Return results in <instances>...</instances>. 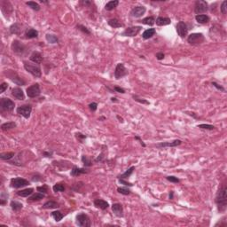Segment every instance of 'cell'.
Instances as JSON below:
<instances>
[{"mask_svg": "<svg viewBox=\"0 0 227 227\" xmlns=\"http://www.w3.org/2000/svg\"><path fill=\"white\" fill-rule=\"evenodd\" d=\"M226 192L227 188L225 185H222L219 187V190L216 193V203L217 205V209L219 212H223L226 209V205H227V196H226Z\"/></svg>", "mask_w": 227, "mask_h": 227, "instance_id": "obj_1", "label": "cell"}, {"mask_svg": "<svg viewBox=\"0 0 227 227\" xmlns=\"http://www.w3.org/2000/svg\"><path fill=\"white\" fill-rule=\"evenodd\" d=\"M23 63H24V69H26V71L30 73L33 76L40 77L42 76L41 67L38 64L31 63V62H29V61H24Z\"/></svg>", "mask_w": 227, "mask_h": 227, "instance_id": "obj_2", "label": "cell"}, {"mask_svg": "<svg viewBox=\"0 0 227 227\" xmlns=\"http://www.w3.org/2000/svg\"><path fill=\"white\" fill-rule=\"evenodd\" d=\"M12 50L13 52L19 56H23L27 53V47L26 45L23 44L19 40H13L12 43Z\"/></svg>", "mask_w": 227, "mask_h": 227, "instance_id": "obj_3", "label": "cell"}, {"mask_svg": "<svg viewBox=\"0 0 227 227\" xmlns=\"http://www.w3.org/2000/svg\"><path fill=\"white\" fill-rule=\"evenodd\" d=\"M76 223L81 227H90L92 224L89 216L85 213H80L76 216Z\"/></svg>", "mask_w": 227, "mask_h": 227, "instance_id": "obj_4", "label": "cell"}, {"mask_svg": "<svg viewBox=\"0 0 227 227\" xmlns=\"http://www.w3.org/2000/svg\"><path fill=\"white\" fill-rule=\"evenodd\" d=\"M15 104L14 102L8 98H1L0 99V109L1 111L12 112L14 109Z\"/></svg>", "mask_w": 227, "mask_h": 227, "instance_id": "obj_5", "label": "cell"}, {"mask_svg": "<svg viewBox=\"0 0 227 227\" xmlns=\"http://www.w3.org/2000/svg\"><path fill=\"white\" fill-rule=\"evenodd\" d=\"M208 10H209V5L206 1H203V0H197L195 2L194 13H196V15L206 13Z\"/></svg>", "mask_w": 227, "mask_h": 227, "instance_id": "obj_6", "label": "cell"}, {"mask_svg": "<svg viewBox=\"0 0 227 227\" xmlns=\"http://www.w3.org/2000/svg\"><path fill=\"white\" fill-rule=\"evenodd\" d=\"M16 112L20 116H23L26 119H29L32 112V106L30 105H22L17 107Z\"/></svg>", "mask_w": 227, "mask_h": 227, "instance_id": "obj_7", "label": "cell"}, {"mask_svg": "<svg viewBox=\"0 0 227 227\" xmlns=\"http://www.w3.org/2000/svg\"><path fill=\"white\" fill-rule=\"evenodd\" d=\"M11 186L13 188H21V187H24L29 185V182L25 179V178H21V177H14L11 179V183H10Z\"/></svg>", "mask_w": 227, "mask_h": 227, "instance_id": "obj_8", "label": "cell"}, {"mask_svg": "<svg viewBox=\"0 0 227 227\" xmlns=\"http://www.w3.org/2000/svg\"><path fill=\"white\" fill-rule=\"evenodd\" d=\"M204 40H205V37L201 33H192L187 37V42L190 44H200L202 43Z\"/></svg>", "mask_w": 227, "mask_h": 227, "instance_id": "obj_9", "label": "cell"}, {"mask_svg": "<svg viewBox=\"0 0 227 227\" xmlns=\"http://www.w3.org/2000/svg\"><path fill=\"white\" fill-rule=\"evenodd\" d=\"M27 95L29 98H36V97H38L40 94H41V90H40V86H39V83H35V84H32L31 86L28 87L27 90Z\"/></svg>", "mask_w": 227, "mask_h": 227, "instance_id": "obj_10", "label": "cell"}, {"mask_svg": "<svg viewBox=\"0 0 227 227\" xmlns=\"http://www.w3.org/2000/svg\"><path fill=\"white\" fill-rule=\"evenodd\" d=\"M128 75V70L126 69L125 66L123 63H118L116 67V70H115V77L116 79H120L123 78L124 76H126Z\"/></svg>", "mask_w": 227, "mask_h": 227, "instance_id": "obj_11", "label": "cell"}, {"mask_svg": "<svg viewBox=\"0 0 227 227\" xmlns=\"http://www.w3.org/2000/svg\"><path fill=\"white\" fill-rule=\"evenodd\" d=\"M177 32L178 36L182 38H185L188 34V28L185 21H179L177 24Z\"/></svg>", "mask_w": 227, "mask_h": 227, "instance_id": "obj_12", "label": "cell"}, {"mask_svg": "<svg viewBox=\"0 0 227 227\" xmlns=\"http://www.w3.org/2000/svg\"><path fill=\"white\" fill-rule=\"evenodd\" d=\"M142 29V27L140 26H133V27H130L128 29H126L123 32V36H136Z\"/></svg>", "mask_w": 227, "mask_h": 227, "instance_id": "obj_13", "label": "cell"}, {"mask_svg": "<svg viewBox=\"0 0 227 227\" xmlns=\"http://www.w3.org/2000/svg\"><path fill=\"white\" fill-rule=\"evenodd\" d=\"M146 9L145 6H136L134 8H132V10L130 11V16L134 17V18H140L142 17L145 13H146Z\"/></svg>", "mask_w": 227, "mask_h": 227, "instance_id": "obj_14", "label": "cell"}, {"mask_svg": "<svg viewBox=\"0 0 227 227\" xmlns=\"http://www.w3.org/2000/svg\"><path fill=\"white\" fill-rule=\"evenodd\" d=\"M112 211L118 217L123 216V205L120 203H114L112 205Z\"/></svg>", "mask_w": 227, "mask_h": 227, "instance_id": "obj_15", "label": "cell"}, {"mask_svg": "<svg viewBox=\"0 0 227 227\" xmlns=\"http://www.w3.org/2000/svg\"><path fill=\"white\" fill-rule=\"evenodd\" d=\"M182 144V141L180 139H175L174 141L171 142H163V143H159L156 145V146L158 148H163V147H175L179 145Z\"/></svg>", "mask_w": 227, "mask_h": 227, "instance_id": "obj_16", "label": "cell"}, {"mask_svg": "<svg viewBox=\"0 0 227 227\" xmlns=\"http://www.w3.org/2000/svg\"><path fill=\"white\" fill-rule=\"evenodd\" d=\"M12 95L19 100L25 99V95H24L23 90H22V89H20V87H15L12 90Z\"/></svg>", "mask_w": 227, "mask_h": 227, "instance_id": "obj_17", "label": "cell"}, {"mask_svg": "<svg viewBox=\"0 0 227 227\" xmlns=\"http://www.w3.org/2000/svg\"><path fill=\"white\" fill-rule=\"evenodd\" d=\"M94 206L99 209H102V210H106L108 207H109V204L107 201L102 200V199H95L94 201Z\"/></svg>", "mask_w": 227, "mask_h": 227, "instance_id": "obj_18", "label": "cell"}, {"mask_svg": "<svg viewBox=\"0 0 227 227\" xmlns=\"http://www.w3.org/2000/svg\"><path fill=\"white\" fill-rule=\"evenodd\" d=\"M88 173V170L84 168H78L77 166H74L71 170V172H70V175L72 177H78L82 174H86Z\"/></svg>", "mask_w": 227, "mask_h": 227, "instance_id": "obj_19", "label": "cell"}, {"mask_svg": "<svg viewBox=\"0 0 227 227\" xmlns=\"http://www.w3.org/2000/svg\"><path fill=\"white\" fill-rule=\"evenodd\" d=\"M29 60L33 63H36V64H40L42 61H43V56L42 54L39 53V52H33L32 54L30 55L29 57Z\"/></svg>", "mask_w": 227, "mask_h": 227, "instance_id": "obj_20", "label": "cell"}, {"mask_svg": "<svg viewBox=\"0 0 227 227\" xmlns=\"http://www.w3.org/2000/svg\"><path fill=\"white\" fill-rule=\"evenodd\" d=\"M155 23L157 26H166V25H170L171 23V20L170 18H166V17H158L155 20Z\"/></svg>", "mask_w": 227, "mask_h": 227, "instance_id": "obj_21", "label": "cell"}, {"mask_svg": "<svg viewBox=\"0 0 227 227\" xmlns=\"http://www.w3.org/2000/svg\"><path fill=\"white\" fill-rule=\"evenodd\" d=\"M43 198H44V193H32L30 196H29L28 202L38 201V200H41L43 199Z\"/></svg>", "mask_w": 227, "mask_h": 227, "instance_id": "obj_22", "label": "cell"}, {"mask_svg": "<svg viewBox=\"0 0 227 227\" xmlns=\"http://www.w3.org/2000/svg\"><path fill=\"white\" fill-rule=\"evenodd\" d=\"M195 20L200 24H206L209 21V17L206 14H199L195 16Z\"/></svg>", "mask_w": 227, "mask_h": 227, "instance_id": "obj_23", "label": "cell"}, {"mask_svg": "<svg viewBox=\"0 0 227 227\" xmlns=\"http://www.w3.org/2000/svg\"><path fill=\"white\" fill-rule=\"evenodd\" d=\"M9 77H10V79H11L14 83H16L17 85H25V82L22 80V78H20L16 73H13V75L9 76Z\"/></svg>", "mask_w": 227, "mask_h": 227, "instance_id": "obj_24", "label": "cell"}, {"mask_svg": "<svg viewBox=\"0 0 227 227\" xmlns=\"http://www.w3.org/2000/svg\"><path fill=\"white\" fill-rule=\"evenodd\" d=\"M107 23L110 27H112L114 29H118V28L123 27V24L118 19H111L107 21Z\"/></svg>", "mask_w": 227, "mask_h": 227, "instance_id": "obj_25", "label": "cell"}, {"mask_svg": "<svg viewBox=\"0 0 227 227\" xmlns=\"http://www.w3.org/2000/svg\"><path fill=\"white\" fill-rule=\"evenodd\" d=\"M59 207H60L59 203H57L56 201H53V200H49L47 202H45L43 205V209H57Z\"/></svg>", "mask_w": 227, "mask_h": 227, "instance_id": "obj_26", "label": "cell"}, {"mask_svg": "<svg viewBox=\"0 0 227 227\" xmlns=\"http://www.w3.org/2000/svg\"><path fill=\"white\" fill-rule=\"evenodd\" d=\"M33 192H34L33 188H27V189L18 191L16 193H17L18 196H20V197H29L33 193Z\"/></svg>", "mask_w": 227, "mask_h": 227, "instance_id": "obj_27", "label": "cell"}, {"mask_svg": "<svg viewBox=\"0 0 227 227\" xmlns=\"http://www.w3.org/2000/svg\"><path fill=\"white\" fill-rule=\"evenodd\" d=\"M119 5V1L118 0H112V1H109L106 4L105 6V10L106 11H112L116 7H117V6Z\"/></svg>", "mask_w": 227, "mask_h": 227, "instance_id": "obj_28", "label": "cell"}, {"mask_svg": "<svg viewBox=\"0 0 227 227\" xmlns=\"http://www.w3.org/2000/svg\"><path fill=\"white\" fill-rule=\"evenodd\" d=\"M25 36L29 39L36 38L38 36V31L34 29H28L25 32Z\"/></svg>", "mask_w": 227, "mask_h": 227, "instance_id": "obj_29", "label": "cell"}, {"mask_svg": "<svg viewBox=\"0 0 227 227\" xmlns=\"http://www.w3.org/2000/svg\"><path fill=\"white\" fill-rule=\"evenodd\" d=\"M155 33H156L155 29H146V30L143 32L142 37H143L145 40H146V39H149V38L153 37V36L155 35Z\"/></svg>", "mask_w": 227, "mask_h": 227, "instance_id": "obj_30", "label": "cell"}, {"mask_svg": "<svg viewBox=\"0 0 227 227\" xmlns=\"http://www.w3.org/2000/svg\"><path fill=\"white\" fill-rule=\"evenodd\" d=\"M10 206H11V208L13 211H19L23 208L22 203H20L19 201H16V200H12L11 203H10Z\"/></svg>", "mask_w": 227, "mask_h": 227, "instance_id": "obj_31", "label": "cell"}, {"mask_svg": "<svg viewBox=\"0 0 227 227\" xmlns=\"http://www.w3.org/2000/svg\"><path fill=\"white\" fill-rule=\"evenodd\" d=\"M21 30V26L19 23H14L10 27V32L11 34H14V35H20Z\"/></svg>", "mask_w": 227, "mask_h": 227, "instance_id": "obj_32", "label": "cell"}, {"mask_svg": "<svg viewBox=\"0 0 227 227\" xmlns=\"http://www.w3.org/2000/svg\"><path fill=\"white\" fill-rule=\"evenodd\" d=\"M134 170H135V167H134V166H131V167H130L124 173L119 175L117 177H118V178H123V179H125V178H127V177H130L131 176V174L133 173Z\"/></svg>", "mask_w": 227, "mask_h": 227, "instance_id": "obj_33", "label": "cell"}, {"mask_svg": "<svg viewBox=\"0 0 227 227\" xmlns=\"http://www.w3.org/2000/svg\"><path fill=\"white\" fill-rule=\"evenodd\" d=\"M15 153L13 152H7V153H0V158L4 161H10L12 158H13Z\"/></svg>", "mask_w": 227, "mask_h": 227, "instance_id": "obj_34", "label": "cell"}, {"mask_svg": "<svg viewBox=\"0 0 227 227\" xmlns=\"http://www.w3.org/2000/svg\"><path fill=\"white\" fill-rule=\"evenodd\" d=\"M139 22H141L142 24H145V25H148V26H153L154 23H155V19L152 16L150 17H146L145 19H143L142 20H140Z\"/></svg>", "mask_w": 227, "mask_h": 227, "instance_id": "obj_35", "label": "cell"}, {"mask_svg": "<svg viewBox=\"0 0 227 227\" xmlns=\"http://www.w3.org/2000/svg\"><path fill=\"white\" fill-rule=\"evenodd\" d=\"M16 127V123L13 122H8V123H5L1 125V130H12L13 128Z\"/></svg>", "mask_w": 227, "mask_h": 227, "instance_id": "obj_36", "label": "cell"}, {"mask_svg": "<svg viewBox=\"0 0 227 227\" xmlns=\"http://www.w3.org/2000/svg\"><path fill=\"white\" fill-rule=\"evenodd\" d=\"M51 216H52V217L56 221V222H60L62 218H63V214L60 212V211H59V210H56V211H53V212H52L51 213Z\"/></svg>", "mask_w": 227, "mask_h": 227, "instance_id": "obj_37", "label": "cell"}, {"mask_svg": "<svg viewBox=\"0 0 227 227\" xmlns=\"http://www.w3.org/2000/svg\"><path fill=\"white\" fill-rule=\"evenodd\" d=\"M53 191H54L55 193H62V192L65 191L66 187H65L64 184H62V183H57V184H55V185L53 186Z\"/></svg>", "mask_w": 227, "mask_h": 227, "instance_id": "obj_38", "label": "cell"}, {"mask_svg": "<svg viewBox=\"0 0 227 227\" xmlns=\"http://www.w3.org/2000/svg\"><path fill=\"white\" fill-rule=\"evenodd\" d=\"M45 38H46V40L50 43H57L58 41H59L58 37L55 35H53V34H47L46 36H45Z\"/></svg>", "mask_w": 227, "mask_h": 227, "instance_id": "obj_39", "label": "cell"}, {"mask_svg": "<svg viewBox=\"0 0 227 227\" xmlns=\"http://www.w3.org/2000/svg\"><path fill=\"white\" fill-rule=\"evenodd\" d=\"M82 162L83 163V166L86 168V167H90L92 165V162L90 159L88 158V156L86 155H82Z\"/></svg>", "mask_w": 227, "mask_h": 227, "instance_id": "obj_40", "label": "cell"}, {"mask_svg": "<svg viewBox=\"0 0 227 227\" xmlns=\"http://www.w3.org/2000/svg\"><path fill=\"white\" fill-rule=\"evenodd\" d=\"M26 5L30 7L31 9H33L34 11H39L40 10V6L36 3V2H34V1H29V2H26Z\"/></svg>", "mask_w": 227, "mask_h": 227, "instance_id": "obj_41", "label": "cell"}, {"mask_svg": "<svg viewBox=\"0 0 227 227\" xmlns=\"http://www.w3.org/2000/svg\"><path fill=\"white\" fill-rule=\"evenodd\" d=\"M117 192L119 193L123 194V195H129V194H130L131 191L129 188H127V187H118L117 188Z\"/></svg>", "mask_w": 227, "mask_h": 227, "instance_id": "obj_42", "label": "cell"}, {"mask_svg": "<svg viewBox=\"0 0 227 227\" xmlns=\"http://www.w3.org/2000/svg\"><path fill=\"white\" fill-rule=\"evenodd\" d=\"M197 127L200 128V129H202V130H212L215 129V126L210 125V124H205V123H203V124H199Z\"/></svg>", "mask_w": 227, "mask_h": 227, "instance_id": "obj_43", "label": "cell"}, {"mask_svg": "<svg viewBox=\"0 0 227 227\" xmlns=\"http://www.w3.org/2000/svg\"><path fill=\"white\" fill-rule=\"evenodd\" d=\"M36 190L39 192V193H47L48 192V186L46 185H43L42 186H37Z\"/></svg>", "mask_w": 227, "mask_h": 227, "instance_id": "obj_44", "label": "cell"}, {"mask_svg": "<svg viewBox=\"0 0 227 227\" xmlns=\"http://www.w3.org/2000/svg\"><path fill=\"white\" fill-rule=\"evenodd\" d=\"M76 28H77L79 30H81L83 33H84V34H86V35H90V31L85 26H83V25H77Z\"/></svg>", "mask_w": 227, "mask_h": 227, "instance_id": "obj_45", "label": "cell"}, {"mask_svg": "<svg viewBox=\"0 0 227 227\" xmlns=\"http://www.w3.org/2000/svg\"><path fill=\"white\" fill-rule=\"evenodd\" d=\"M132 98L134 99V100H136L137 102H139V103H142V104H145V105H149L150 104L147 100H146L144 99H140V98H139L138 96H136V95H133Z\"/></svg>", "mask_w": 227, "mask_h": 227, "instance_id": "obj_46", "label": "cell"}, {"mask_svg": "<svg viewBox=\"0 0 227 227\" xmlns=\"http://www.w3.org/2000/svg\"><path fill=\"white\" fill-rule=\"evenodd\" d=\"M76 139H78V141L81 142V143H83V140L86 139V136L83 135V134H82L81 132H76Z\"/></svg>", "mask_w": 227, "mask_h": 227, "instance_id": "obj_47", "label": "cell"}, {"mask_svg": "<svg viewBox=\"0 0 227 227\" xmlns=\"http://www.w3.org/2000/svg\"><path fill=\"white\" fill-rule=\"evenodd\" d=\"M166 179L171 183H179V181H180L177 177H176L174 176H168V177H166Z\"/></svg>", "mask_w": 227, "mask_h": 227, "instance_id": "obj_48", "label": "cell"}, {"mask_svg": "<svg viewBox=\"0 0 227 227\" xmlns=\"http://www.w3.org/2000/svg\"><path fill=\"white\" fill-rule=\"evenodd\" d=\"M220 10H221V13L223 14H226V13H227V1H223L222 3Z\"/></svg>", "mask_w": 227, "mask_h": 227, "instance_id": "obj_49", "label": "cell"}, {"mask_svg": "<svg viewBox=\"0 0 227 227\" xmlns=\"http://www.w3.org/2000/svg\"><path fill=\"white\" fill-rule=\"evenodd\" d=\"M89 108H90V111L95 112V111L97 110V108H98V103H96V102H92V103L89 104Z\"/></svg>", "mask_w": 227, "mask_h": 227, "instance_id": "obj_50", "label": "cell"}, {"mask_svg": "<svg viewBox=\"0 0 227 227\" xmlns=\"http://www.w3.org/2000/svg\"><path fill=\"white\" fill-rule=\"evenodd\" d=\"M215 88H216L217 90H221V92H225V89L222 86V85H220V84H218L217 83H216V82H212V83H211Z\"/></svg>", "mask_w": 227, "mask_h": 227, "instance_id": "obj_51", "label": "cell"}, {"mask_svg": "<svg viewBox=\"0 0 227 227\" xmlns=\"http://www.w3.org/2000/svg\"><path fill=\"white\" fill-rule=\"evenodd\" d=\"M119 183H120L121 185H123V186H130V187L133 186L131 183L128 182V181H125L123 178H119Z\"/></svg>", "mask_w": 227, "mask_h": 227, "instance_id": "obj_52", "label": "cell"}, {"mask_svg": "<svg viewBox=\"0 0 227 227\" xmlns=\"http://www.w3.org/2000/svg\"><path fill=\"white\" fill-rule=\"evenodd\" d=\"M8 88V84L6 83H2L1 85H0V93H3L6 92V90H7Z\"/></svg>", "mask_w": 227, "mask_h": 227, "instance_id": "obj_53", "label": "cell"}, {"mask_svg": "<svg viewBox=\"0 0 227 227\" xmlns=\"http://www.w3.org/2000/svg\"><path fill=\"white\" fill-rule=\"evenodd\" d=\"M114 90H115V92H116L122 93V94H124V93H125V90H124L123 88H121V87H119V86H116V87H114Z\"/></svg>", "mask_w": 227, "mask_h": 227, "instance_id": "obj_54", "label": "cell"}, {"mask_svg": "<svg viewBox=\"0 0 227 227\" xmlns=\"http://www.w3.org/2000/svg\"><path fill=\"white\" fill-rule=\"evenodd\" d=\"M103 159H104V153L102 152L100 154L98 155V157L95 159L94 162H95V163H99V162H102V161H103Z\"/></svg>", "mask_w": 227, "mask_h": 227, "instance_id": "obj_55", "label": "cell"}, {"mask_svg": "<svg viewBox=\"0 0 227 227\" xmlns=\"http://www.w3.org/2000/svg\"><path fill=\"white\" fill-rule=\"evenodd\" d=\"M31 179H32V181H34V182H37V181H42L43 180L42 177L40 175H38V174H36V176H33Z\"/></svg>", "mask_w": 227, "mask_h": 227, "instance_id": "obj_56", "label": "cell"}, {"mask_svg": "<svg viewBox=\"0 0 227 227\" xmlns=\"http://www.w3.org/2000/svg\"><path fill=\"white\" fill-rule=\"evenodd\" d=\"M156 59L158 60H163L164 59V57H165V54L163 53H156Z\"/></svg>", "mask_w": 227, "mask_h": 227, "instance_id": "obj_57", "label": "cell"}, {"mask_svg": "<svg viewBox=\"0 0 227 227\" xmlns=\"http://www.w3.org/2000/svg\"><path fill=\"white\" fill-rule=\"evenodd\" d=\"M135 139H136V140H139V143L141 144V146H142L143 147H146V144L143 142V140H142V139H141L139 137V136H135Z\"/></svg>", "mask_w": 227, "mask_h": 227, "instance_id": "obj_58", "label": "cell"}, {"mask_svg": "<svg viewBox=\"0 0 227 227\" xmlns=\"http://www.w3.org/2000/svg\"><path fill=\"white\" fill-rule=\"evenodd\" d=\"M43 155L45 157H53V153L52 152H43Z\"/></svg>", "mask_w": 227, "mask_h": 227, "instance_id": "obj_59", "label": "cell"}, {"mask_svg": "<svg viewBox=\"0 0 227 227\" xmlns=\"http://www.w3.org/2000/svg\"><path fill=\"white\" fill-rule=\"evenodd\" d=\"M173 198H174V192H173V191H170V195H169V199H170V200H173Z\"/></svg>", "mask_w": 227, "mask_h": 227, "instance_id": "obj_60", "label": "cell"}, {"mask_svg": "<svg viewBox=\"0 0 227 227\" xmlns=\"http://www.w3.org/2000/svg\"><path fill=\"white\" fill-rule=\"evenodd\" d=\"M111 101L112 102H118V99L116 98H111Z\"/></svg>", "mask_w": 227, "mask_h": 227, "instance_id": "obj_61", "label": "cell"}, {"mask_svg": "<svg viewBox=\"0 0 227 227\" xmlns=\"http://www.w3.org/2000/svg\"><path fill=\"white\" fill-rule=\"evenodd\" d=\"M117 119H118L121 123H123V119L120 116H117Z\"/></svg>", "mask_w": 227, "mask_h": 227, "instance_id": "obj_62", "label": "cell"}, {"mask_svg": "<svg viewBox=\"0 0 227 227\" xmlns=\"http://www.w3.org/2000/svg\"><path fill=\"white\" fill-rule=\"evenodd\" d=\"M40 2H41V3H45V4H47V3H48V1H43V0H41Z\"/></svg>", "mask_w": 227, "mask_h": 227, "instance_id": "obj_63", "label": "cell"}, {"mask_svg": "<svg viewBox=\"0 0 227 227\" xmlns=\"http://www.w3.org/2000/svg\"><path fill=\"white\" fill-rule=\"evenodd\" d=\"M99 120H105V117H100Z\"/></svg>", "mask_w": 227, "mask_h": 227, "instance_id": "obj_64", "label": "cell"}]
</instances>
